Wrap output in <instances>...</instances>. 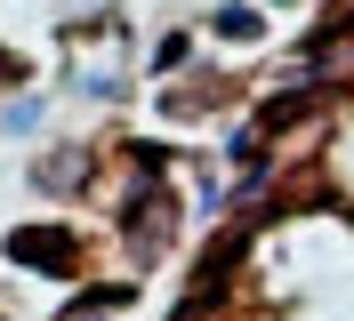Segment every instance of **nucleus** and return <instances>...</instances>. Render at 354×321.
<instances>
[{
  "label": "nucleus",
  "instance_id": "f257e3e1",
  "mask_svg": "<svg viewBox=\"0 0 354 321\" xmlns=\"http://www.w3.org/2000/svg\"><path fill=\"white\" fill-rule=\"evenodd\" d=\"M8 257H24V265H65V257H73V233H57V225H32V233L8 241Z\"/></svg>",
  "mask_w": 354,
  "mask_h": 321
},
{
  "label": "nucleus",
  "instance_id": "f03ea898",
  "mask_svg": "<svg viewBox=\"0 0 354 321\" xmlns=\"http://www.w3.org/2000/svg\"><path fill=\"white\" fill-rule=\"evenodd\" d=\"M8 72H17V64H8V57H0V88H8Z\"/></svg>",
  "mask_w": 354,
  "mask_h": 321
}]
</instances>
